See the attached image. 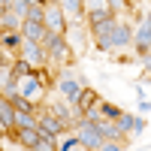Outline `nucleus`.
Returning a JSON list of instances; mask_svg holds the SVG:
<instances>
[{
	"label": "nucleus",
	"mask_w": 151,
	"mask_h": 151,
	"mask_svg": "<svg viewBox=\"0 0 151 151\" xmlns=\"http://www.w3.org/2000/svg\"><path fill=\"white\" fill-rule=\"evenodd\" d=\"M133 127L136 130H145V118H133Z\"/></svg>",
	"instance_id": "c85d7f7f"
},
{
	"label": "nucleus",
	"mask_w": 151,
	"mask_h": 151,
	"mask_svg": "<svg viewBox=\"0 0 151 151\" xmlns=\"http://www.w3.org/2000/svg\"><path fill=\"white\" fill-rule=\"evenodd\" d=\"M3 6H6V0H0V12H3Z\"/></svg>",
	"instance_id": "7c9ffc66"
},
{
	"label": "nucleus",
	"mask_w": 151,
	"mask_h": 151,
	"mask_svg": "<svg viewBox=\"0 0 151 151\" xmlns=\"http://www.w3.org/2000/svg\"><path fill=\"white\" fill-rule=\"evenodd\" d=\"M45 18H48V27H52V30H60V27H64V12H60L58 6H48V9H45Z\"/></svg>",
	"instance_id": "423d86ee"
},
{
	"label": "nucleus",
	"mask_w": 151,
	"mask_h": 151,
	"mask_svg": "<svg viewBox=\"0 0 151 151\" xmlns=\"http://www.w3.org/2000/svg\"><path fill=\"white\" fill-rule=\"evenodd\" d=\"M55 112H58V118H60V121H70V118H67V115H70V112H67V109H64V106H58V109H55Z\"/></svg>",
	"instance_id": "cd10ccee"
},
{
	"label": "nucleus",
	"mask_w": 151,
	"mask_h": 151,
	"mask_svg": "<svg viewBox=\"0 0 151 151\" xmlns=\"http://www.w3.org/2000/svg\"><path fill=\"white\" fill-rule=\"evenodd\" d=\"M24 52H27V58H30V60H42V58H45V52H42V48L36 45L33 40H27V45H24Z\"/></svg>",
	"instance_id": "f8f14e48"
},
{
	"label": "nucleus",
	"mask_w": 151,
	"mask_h": 151,
	"mask_svg": "<svg viewBox=\"0 0 151 151\" xmlns=\"http://www.w3.org/2000/svg\"><path fill=\"white\" fill-rule=\"evenodd\" d=\"M36 130H42V133H52V136H55V133H60V121H58V118H42Z\"/></svg>",
	"instance_id": "9b49d317"
},
{
	"label": "nucleus",
	"mask_w": 151,
	"mask_h": 151,
	"mask_svg": "<svg viewBox=\"0 0 151 151\" xmlns=\"http://www.w3.org/2000/svg\"><path fill=\"white\" fill-rule=\"evenodd\" d=\"M12 121H15V106L0 97V124H12Z\"/></svg>",
	"instance_id": "0eeeda50"
},
{
	"label": "nucleus",
	"mask_w": 151,
	"mask_h": 151,
	"mask_svg": "<svg viewBox=\"0 0 151 151\" xmlns=\"http://www.w3.org/2000/svg\"><path fill=\"white\" fill-rule=\"evenodd\" d=\"M100 142H103L100 130H97V127H91V124L85 121V130H82V145H85V148H100Z\"/></svg>",
	"instance_id": "f03ea898"
},
{
	"label": "nucleus",
	"mask_w": 151,
	"mask_h": 151,
	"mask_svg": "<svg viewBox=\"0 0 151 151\" xmlns=\"http://www.w3.org/2000/svg\"><path fill=\"white\" fill-rule=\"evenodd\" d=\"M94 97H97L94 91H79V97H76V103H79V109H82V112H88V109L94 106Z\"/></svg>",
	"instance_id": "9d476101"
},
{
	"label": "nucleus",
	"mask_w": 151,
	"mask_h": 151,
	"mask_svg": "<svg viewBox=\"0 0 151 151\" xmlns=\"http://www.w3.org/2000/svg\"><path fill=\"white\" fill-rule=\"evenodd\" d=\"M106 18H109L106 9H91V21H94V24H97V21H106Z\"/></svg>",
	"instance_id": "aec40b11"
},
{
	"label": "nucleus",
	"mask_w": 151,
	"mask_h": 151,
	"mask_svg": "<svg viewBox=\"0 0 151 151\" xmlns=\"http://www.w3.org/2000/svg\"><path fill=\"white\" fill-rule=\"evenodd\" d=\"M42 40H45V45H48V52H52L55 58H64V55H67V42L60 40L58 33H42Z\"/></svg>",
	"instance_id": "f257e3e1"
},
{
	"label": "nucleus",
	"mask_w": 151,
	"mask_h": 151,
	"mask_svg": "<svg viewBox=\"0 0 151 151\" xmlns=\"http://www.w3.org/2000/svg\"><path fill=\"white\" fill-rule=\"evenodd\" d=\"M100 136H118V127H109V124H97Z\"/></svg>",
	"instance_id": "6ab92c4d"
},
{
	"label": "nucleus",
	"mask_w": 151,
	"mask_h": 151,
	"mask_svg": "<svg viewBox=\"0 0 151 151\" xmlns=\"http://www.w3.org/2000/svg\"><path fill=\"white\" fill-rule=\"evenodd\" d=\"M79 91H82V88L76 85L73 79H64V82H60V94H64V97L70 100V103H76V97H79Z\"/></svg>",
	"instance_id": "6e6552de"
},
{
	"label": "nucleus",
	"mask_w": 151,
	"mask_h": 151,
	"mask_svg": "<svg viewBox=\"0 0 151 151\" xmlns=\"http://www.w3.org/2000/svg\"><path fill=\"white\" fill-rule=\"evenodd\" d=\"M79 145H82V139H73V136H70L67 142H60V148H64V151H70V148H79Z\"/></svg>",
	"instance_id": "b1692460"
},
{
	"label": "nucleus",
	"mask_w": 151,
	"mask_h": 151,
	"mask_svg": "<svg viewBox=\"0 0 151 151\" xmlns=\"http://www.w3.org/2000/svg\"><path fill=\"white\" fill-rule=\"evenodd\" d=\"M127 127H133V118L130 115H118V130H127Z\"/></svg>",
	"instance_id": "5701e85b"
},
{
	"label": "nucleus",
	"mask_w": 151,
	"mask_h": 151,
	"mask_svg": "<svg viewBox=\"0 0 151 151\" xmlns=\"http://www.w3.org/2000/svg\"><path fill=\"white\" fill-rule=\"evenodd\" d=\"M103 115H109V118H118V115H121V112H118L115 106H109V103H106V106H103Z\"/></svg>",
	"instance_id": "a878e982"
},
{
	"label": "nucleus",
	"mask_w": 151,
	"mask_h": 151,
	"mask_svg": "<svg viewBox=\"0 0 151 151\" xmlns=\"http://www.w3.org/2000/svg\"><path fill=\"white\" fill-rule=\"evenodd\" d=\"M148 18H142L139 30H136V48H139V55H148V42H151V33H148Z\"/></svg>",
	"instance_id": "7ed1b4c3"
},
{
	"label": "nucleus",
	"mask_w": 151,
	"mask_h": 151,
	"mask_svg": "<svg viewBox=\"0 0 151 151\" xmlns=\"http://www.w3.org/2000/svg\"><path fill=\"white\" fill-rule=\"evenodd\" d=\"M109 40H112V48H115V45H124V42L130 40V30L124 27V24H118V21H115V27H112V33H109Z\"/></svg>",
	"instance_id": "39448f33"
},
{
	"label": "nucleus",
	"mask_w": 151,
	"mask_h": 151,
	"mask_svg": "<svg viewBox=\"0 0 151 151\" xmlns=\"http://www.w3.org/2000/svg\"><path fill=\"white\" fill-rule=\"evenodd\" d=\"M109 3H112V6H121V0H109Z\"/></svg>",
	"instance_id": "c756f323"
},
{
	"label": "nucleus",
	"mask_w": 151,
	"mask_h": 151,
	"mask_svg": "<svg viewBox=\"0 0 151 151\" xmlns=\"http://www.w3.org/2000/svg\"><path fill=\"white\" fill-rule=\"evenodd\" d=\"M60 3H64V9H67V12H73V15L82 9V0H60Z\"/></svg>",
	"instance_id": "f3484780"
},
{
	"label": "nucleus",
	"mask_w": 151,
	"mask_h": 151,
	"mask_svg": "<svg viewBox=\"0 0 151 151\" xmlns=\"http://www.w3.org/2000/svg\"><path fill=\"white\" fill-rule=\"evenodd\" d=\"M9 94H12V97H9V103L15 106V112H30V103H27L24 97H18L15 91H9Z\"/></svg>",
	"instance_id": "ddd939ff"
},
{
	"label": "nucleus",
	"mask_w": 151,
	"mask_h": 151,
	"mask_svg": "<svg viewBox=\"0 0 151 151\" xmlns=\"http://www.w3.org/2000/svg\"><path fill=\"white\" fill-rule=\"evenodd\" d=\"M3 21L9 24V27H18V24H21V21H18V15H3Z\"/></svg>",
	"instance_id": "bb28decb"
},
{
	"label": "nucleus",
	"mask_w": 151,
	"mask_h": 151,
	"mask_svg": "<svg viewBox=\"0 0 151 151\" xmlns=\"http://www.w3.org/2000/svg\"><path fill=\"white\" fill-rule=\"evenodd\" d=\"M12 124H18V127H33L30 112H15V121H12Z\"/></svg>",
	"instance_id": "2eb2a0df"
},
{
	"label": "nucleus",
	"mask_w": 151,
	"mask_h": 151,
	"mask_svg": "<svg viewBox=\"0 0 151 151\" xmlns=\"http://www.w3.org/2000/svg\"><path fill=\"white\" fill-rule=\"evenodd\" d=\"M21 142L30 145V148H36V142H40V130H36V127H21Z\"/></svg>",
	"instance_id": "1a4fd4ad"
},
{
	"label": "nucleus",
	"mask_w": 151,
	"mask_h": 151,
	"mask_svg": "<svg viewBox=\"0 0 151 151\" xmlns=\"http://www.w3.org/2000/svg\"><path fill=\"white\" fill-rule=\"evenodd\" d=\"M3 42L12 48V45H18V42H21V36H18V33H6V40H3Z\"/></svg>",
	"instance_id": "393cba45"
},
{
	"label": "nucleus",
	"mask_w": 151,
	"mask_h": 151,
	"mask_svg": "<svg viewBox=\"0 0 151 151\" xmlns=\"http://www.w3.org/2000/svg\"><path fill=\"white\" fill-rule=\"evenodd\" d=\"M42 33H45L42 21H33V18H27V21H24V36H27V40L40 42V40H42Z\"/></svg>",
	"instance_id": "20e7f679"
},
{
	"label": "nucleus",
	"mask_w": 151,
	"mask_h": 151,
	"mask_svg": "<svg viewBox=\"0 0 151 151\" xmlns=\"http://www.w3.org/2000/svg\"><path fill=\"white\" fill-rule=\"evenodd\" d=\"M27 73H30V64L27 60H18V64L12 67V79H21V76H27Z\"/></svg>",
	"instance_id": "4468645a"
},
{
	"label": "nucleus",
	"mask_w": 151,
	"mask_h": 151,
	"mask_svg": "<svg viewBox=\"0 0 151 151\" xmlns=\"http://www.w3.org/2000/svg\"><path fill=\"white\" fill-rule=\"evenodd\" d=\"M36 148H55L52 133H42V130H40V142H36Z\"/></svg>",
	"instance_id": "dca6fc26"
},
{
	"label": "nucleus",
	"mask_w": 151,
	"mask_h": 151,
	"mask_svg": "<svg viewBox=\"0 0 151 151\" xmlns=\"http://www.w3.org/2000/svg\"><path fill=\"white\" fill-rule=\"evenodd\" d=\"M36 91H40V82H36V79H30L27 85H24V91H21V94H24V97H33Z\"/></svg>",
	"instance_id": "a211bd4d"
},
{
	"label": "nucleus",
	"mask_w": 151,
	"mask_h": 151,
	"mask_svg": "<svg viewBox=\"0 0 151 151\" xmlns=\"http://www.w3.org/2000/svg\"><path fill=\"white\" fill-rule=\"evenodd\" d=\"M12 9H15L18 15H27V0H12Z\"/></svg>",
	"instance_id": "412c9836"
},
{
	"label": "nucleus",
	"mask_w": 151,
	"mask_h": 151,
	"mask_svg": "<svg viewBox=\"0 0 151 151\" xmlns=\"http://www.w3.org/2000/svg\"><path fill=\"white\" fill-rule=\"evenodd\" d=\"M27 18H33V21H42V9H40V6H27Z\"/></svg>",
	"instance_id": "4be33fe9"
}]
</instances>
